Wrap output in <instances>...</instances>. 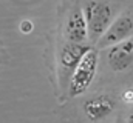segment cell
I'll return each instance as SVG.
<instances>
[{
  "mask_svg": "<svg viewBox=\"0 0 133 123\" xmlns=\"http://www.w3.org/2000/svg\"><path fill=\"white\" fill-rule=\"evenodd\" d=\"M98 63H99L98 49L88 48L85 54L82 56L81 62L77 63V66L74 68L73 74L70 75V82H68V97L70 98L79 97L90 89L96 77Z\"/></svg>",
  "mask_w": 133,
  "mask_h": 123,
  "instance_id": "obj_1",
  "label": "cell"
},
{
  "mask_svg": "<svg viewBox=\"0 0 133 123\" xmlns=\"http://www.w3.org/2000/svg\"><path fill=\"white\" fill-rule=\"evenodd\" d=\"M65 39L70 43H81L84 45L87 42V39H90V32H88V23L84 14V9L76 6L65 23Z\"/></svg>",
  "mask_w": 133,
  "mask_h": 123,
  "instance_id": "obj_6",
  "label": "cell"
},
{
  "mask_svg": "<svg viewBox=\"0 0 133 123\" xmlns=\"http://www.w3.org/2000/svg\"><path fill=\"white\" fill-rule=\"evenodd\" d=\"M88 49V46L81 45V43H66L61 51V57H59V63L62 66L64 71H68L70 75L73 74L74 68L77 66V63L81 62L82 56L85 54V51Z\"/></svg>",
  "mask_w": 133,
  "mask_h": 123,
  "instance_id": "obj_7",
  "label": "cell"
},
{
  "mask_svg": "<svg viewBox=\"0 0 133 123\" xmlns=\"http://www.w3.org/2000/svg\"><path fill=\"white\" fill-rule=\"evenodd\" d=\"M125 123H133V109L130 111V114L127 116V122Z\"/></svg>",
  "mask_w": 133,
  "mask_h": 123,
  "instance_id": "obj_10",
  "label": "cell"
},
{
  "mask_svg": "<svg viewBox=\"0 0 133 123\" xmlns=\"http://www.w3.org/2000/svg\"><path fill=\"white\" fill-rule=\"evenodd\" d=\"M116 100L107 92H99L82 102V112L87 120L91 123H99L108 119L116 111Z\"/></svg>",
  "mask_w": 133,
  "mask_h": 123,
  "instance_id": "obj_4",
  "label": "cell"
},
{
  "mask_svg": "<svg viewBox=\"0 0 133 123\" xmlns=\"http://www.w3.org/2000/svg\"><path fill=\"white\" fill-rule=\"evenodd\" d=\"M107 63L113 72H125L133 63V39L107 48Z\"/></svg>",
  "mask_w": 133,
  "mask_h": 123,
  "instance_id": "obj_5",
  "label": "cell"
},
{
  "mask_svg": "<svg viewBox=\"0 0 133 123\" xmlns=\"http://www.w3.org/2000/svg\"><path fill=\"white\" fill-rule=\"evenodd\" d=\"M119 98L125 103V105H133V89H124L121 92Z\"/></svg>",
  "mask_w": 133,
  "mask_h": 123,
  "instance_id": "obj_9",
  "label": "cell"
},
{
  "mask_svg": "<svg viewBox=\"0 0 133 123\" xmlns=\"http://www.w3.org/2000/svg\"><path fill=\"white\" fill-rule=\"evenodd\" d=\"M82 9L88 23L90 40L93 43H98V40L104 35V32L108 29V26L116 19L115 8L111 3L105 0H87Z\"/></svg>",
  "mask_w": 133,
  "mask_h": 123,
  "instance_id": "obj_2",
  "label": "cell"
},
{
  "mask_svg": "<svg viewBox=\"0 0 133 123\" xmlns=\"http://www.w3.org/2000/svg\"><path fill=\"white\" fill-rule=\"evenodd\" d=\"M118 123H121V120H118Z\"/></svg>",
  "mask_w": 133,
  "mask_h": 123,
  "instance_id": "obj_11",
  "label": "cell"
},
{
  "mask_svg": "<svg viewBox=\"0 0 133 123\" xmlns=\"http://www.w3.org/2000/svg\"><path fill=\"white\" fill-rule=\"evenodd\" d=\"M19 29L22 34H25V35H28V34H31L34 29V23L30 20V19H23L22 22H20V25H19Z\"/></svg>",
  "mask_w": 133,
  "mask_h": 123,
  "instance_id": "obj_8",
  "label": "cell"
},
{
  "mask_svg": "<svg viewBox=\"0 0 133 123\" xmlns=\"http://www.w3.org/2000/svg\"><path fill=\"white\" fill-rule=\"evenodd\" d=\"M133 37V12L122 11L119 16H116V19L113 20V23L108 26V29L104 32V35L101 37L96 43V46L102 48H110L116 43H121L124 40H129Z\"/></svg>",
  "mask_w": 133,
  "mask_h": 123,
  "instance_id": "obj_3",
  "label": "cell"
}]
</instances>
